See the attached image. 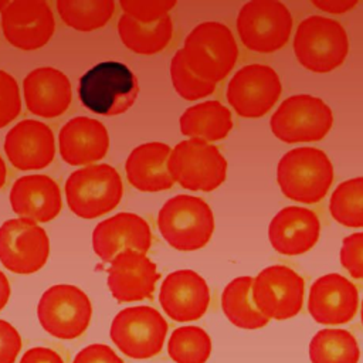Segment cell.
<instances>
[{"label":"cell","mask_w":363,"mask_h":363,"mask_svg":"<svg viewBox=\"0 0 363 363\" xmlns=\"http://www.w3.org/2000/svg\"><path fill=\"white\" fill-rule=\"evenodd\" d=\"M1 30L9 44L33 51L51 40L55 18L47 1L14 0L1 10Z\"/></svg>","instance_id":"obj_15"},{"label":"cell","mask_w":363,"mask_h":363,"mask_svg":"<svg viewBox=\"0 0 363 363\" xmlns=\"http://www.w3.org/2000/svg\"><path fill=\"white\" fill-rule=\"evenodd\" d=\"M118 34L123 45L130 51L142 55H152L164 50L170 43L173 23L170 16L152 23H140L122 14L118 21Z\"/></svg>","instance_id":"obj_27"},{"label":"cell","mask_w":363,"mask_h":363,"mask_svg":"<svg viewBox=\"0 0 363 363\" xmlns=\"http://www.w3.org/2000/svg\"><path fill=\"white\" fill-rule=\"evenodd\" d=\"M37 318L43 329L62 340L79 337L89 326L92 305L88 295L75 285L57 284L41 295Z\"/></svg>","instance_id":"obj_10"},{"label":"cell","mask_w":363,"mask_h":363,"mask_svg":"<svg viewBox=\"0 0 363 363\" xmlns=\"http://www.w3.org/2000/svg\"><path fill=\"white\" fill-rule=\"evenodd\" d=\"M58 149L65 163L89 166L106 155L109 135L102 122L89 116H77L61 128Z\"/></svg>","instance_id":"obj_24"},{"label":"cell","mask_w":363,"mask_h":363,"mask_svg":"<svg viewBox=\"0 0 363 363\" xmlns=\"http://www.w3.org/2000/svg\"><path fill=\"white\" fill-rule=\"evenodd\" d=\"M180 132L190 139L216 142L224 139L233 129L230 109L218 101H204L187 108L180 119Z\"/></svg>","instance_id":"obj_26"},{"label":"cell","mask_w":363,"mask_h":363,"mask_svg":"<svg viewBox=\"0 0 363 363\" xmlns=\"http://www.w3.org/2000/svg\"><path fill=\"white\" fill-rule=\"evenodd\" d=\"M167 170L173 182L191 191H211L220 187L227 176V160L211 143L186 139L169 155Z\"/></svg>","instance_id":"obj_7"},{"label":"cell","mask_w":363,"mask_h":363,"mask_svg":"<svg viewBox=\"0 0 363 363\" xmlns=\"http://www.w3.org/2000/svg\"><path fill=\"white\" fill-rule=\"evenodd\" d=\"M4 152L18 170L44 169L55 156L54 133L44 122L24 119L7 132Z\"/></svg>","instance_id":"obj_20"},{"label":"cell","mask_w":363,"mask_h":363,"mask_svg":"<svg viewBox=\"0 0 363 363\" xmlns=\"http://www.w3.org/2000/svg\"><path fill=\"white\" fill-rule=\"evenodd\" d=\"M292 16L288 7L274 0L247 1L237 16L241 43L255 52H275L289 40Z\"/></svg>","instance_id":"obj_9"},{"label":"cell","mask_w":363,"mask_h":363,"mask_svg":"<svg viewBox=\"0 0 363 363\" xmlns=\"http://www.w3.org/2000/svg\"><path fill=\"white\" fill-rule=\"evenodd\" d=\"M329 211L332 218L345 227H363V177L342 182L330 196Z\"/></svg>","instance_id":"obj_31"},{"label":"cell","mask_w":363,"mask_h":363,"mask_svg":"<svg viewBox=\"0 0 363 363\" xmlns=\"http://www.w3.org/2000/svg\"><path fill=\"white\" fill-rule=\"evenodd\" d=\"M182 51L189 68L213 84L223 81L238 58V45L231 30L218 21L196 26L184 38Z\"/></svg>","instance_id":"obj_3"},{"label":"cell","mask_w":363,"mask_h":363,"mask_svg":"<svg viewBox=\"0 0 363 363\" xmlns=\"http://www.w3.org/2000/svg\"><path fill=\"white\" fill-rule=\"evenodd\" d=\"M357 306L356 285L340 274H326L318 278L309 289L308 311L318 323H347L354 318Z\"/></svg>","instance_id":"obj_17"},{"label":"cell","mask_w":363,"mask_h":363,"mask_svg":"<svg viewBox=\"0 0 363 363\" xmlns=\"http://www.w3.org/2000/svg\"><path fill=\"white\" fill-rule=\"evenodd\" d=\"M170 78L174 91L183 99L197 101L211 95L216 89V84L208 82L197 77L186 64L182 48L174 52L170 61Z\"/></svg>","instance_id":"obj_33"},{"label":"cell","mask_w":363,"mask_h":363,"mask_svg":"<svg viewBox=\"0 0 363 363\" xmlns=\"http://www.w3.org/2000/svg\"><path fill=\"white\" fill-rule=\"evenodd\" d=\"M57 10L67 27L89 33L106 26L115 13L112 0H58Z\"/></svg>","instance_id":"obj_30"},{"label":"cell","mask_w":363,"mask_h":363,"mask_svg":"<svg viewBox=\"0 0 363 363\" xmlns=\"http://www.w3.org/2000/svg\"><path fill=\"white\" fill-rule=\"evenodd\" d=\"M281 79L265 64H248L240 68L227 85V101L244 118H261L281 96Z\"/></svg>","instance_id":"obj_14"},{"label":"cell","mask_w":363,"mask_h":363,"mask_svg":"<svg viewBox=\"0 0 363 363\" xmlns=\"http://www.w3.org/2000/svg\"><path fill=\"white\" fill-rule=\"evenodd\" d=\"M6 177H7V169H6L4 160H3L1 156H0V190L3 189V186H4V183H6Z\"/></svg>","instance_id":"obj_42"},{"label":"cell","mask_w":363,"mask_h":363,"mask_svg":"<svg viewBox=\"0 0 363 363\" xmlns=\"http://www.w3.org/2000/svg\"><path fill=\"white\" fill-rule=\"evenodd\" d=\"M315 7L319 10L328 11L330 14H342L349 10H352L354 6H357V1H345V0H320V1H312Z\"/></svg>","instance_id":"obj_40"},{"label":"cell","mask_w":363,"mask_h":363,"mask_svg":"<svg viewBox=\"0 0 363 363\" xmlns=\"http://www.w3.org/2000/svg\"><path fill=\"white\" fill-rule=\"evenodd\" d=\"M320 234L318 216L305 207L289 206L279 210L269 223L268 238L282 255H301L315 247Z\"/></svg>","instance_id":"obj_22"},{"label":"cell","mask_w":363,"mask_h":363,"mask_svg":"<svg viewBox=\"0 0 363 363\" xmlns=\"http://www.w3.org/2000/svg\"><path fill=\"white\" fill-rule=\"evenodd\" d=\"M21 336L7 320L0 319V363H14L21 350Z\"/></svg>","instance_id":"obj_37"},{"label":"cell","mask_w":363,"mask_h":363,"mask_svg":"<svg viewBox=\"0 0 363 363\" xmlns=\"http://www.w3.org/2000/svg\"><path fill=\"white\" fill-rule=\"evenodd\" d=\"M303 278L285 265L264 268L252 281L251 296L268 319L285 320L299 313L303 305Z\"/></svg>","instance_id":"obj_12"},{"label":"cell","mask_w":363,"mask_h":363,"mask_svg":"<svg viewBox=\"0 0 363 363\" xmlns=\"http://www.w3.org/2000/svg\"><path fill=\"white\" fill-rule=\"evenodd\" d=\"M23 96L31 113L52 119L69 108L72 86L69 78L60 69L38 67L26 75L23 81Z\"/></svg>","instance_id":"obj_21"},{"label":"cell","mask_w":363,"mask_h":363,"mask_svg":"<svg viewBox=\"0 0 363 363\" xmlns=\"http://www.w3.org/2000/svg\"><path fill=\"white\" fill-rule=\"evenodd\" d=\"M11 295V288L7 277L3 271H0V311L7 305L9 298Z\"/></svg>","instance_id":"obj_41"},{"label":"cell","mask_w":363,"mask_h":363,"mask_svg":"<svg viewBox=\"0 0 363 363\" xmlns=\"http://www.w3.org/2000/svg\"><path fill=\"white\" fill-rule=\"evenodd\" d=\"M170 150V146L162 142H147L136 146L125 163V172L130 186L146 193L172 189L174 182L167 170Z\"/></svg>","instance_id":"obj_25"},{"label":"cell","mask_w":363,"mask_h":363,"mask_svg":"<svg viewBox=\"0 0 363 363\" xmlns=\"http://www.w3.org/2000/svg\"><path fill=\"white\" fill-rule=\"evenodd\" d=\"M360 319H362V325H363V301H362V308H360Z\"/></svg>","instance_id":"obj_43"},{"label":"cell","mask_w":363,"mask_h":363,"mask_svg":"<svg viewBox=\"0 0 363 363\" xmlns=\"http://www.w3.org/2000/svg\"><path fill=\"white\" fill-rule=\"evenodd\" d=\"M50 255V240L43 227L27 218H10L0 225V262L14 274L40 271Z\"/></svg>","instance_id":"obj_13"},{"label":"cell","mask_w":363,"mask_h":363,"mask_svg":"<svg viewBox=\"0 0 363 363\" xmlns=\"http://www.w3.org/2000/svg\"><path fill=\"white\" fill-rule=\"evenodd\" d=\"M11 210L34 223L54 220L62 207L61 191L57 182L45 174H27L18 177L10 190Z\"/></svg>","instance_id":"obj_23"},{"label":"cell","mask_w":363,"mask_h":363,"mask_svg":"<svg viewBox=\"0 0 363 363\" xmlns=\"http://www.w3.org/2000/svg\"><path fill=\"white\" fill-rule=\"evenodd\" d=\"M254 278L238 277L230 281L221 294V309L225 318L237 328L255 330L268 323L265 318L254 305L251 296V286Z\"/></svg>","instance_id":"obj_28"},{"label":"cell","mask_w":363,"mask_h":363,"mask_svg":"<svg viewBox=\"0 0 363 363\" xmlns=\"http://www.w3.org/2000/svg\"><path fill=\"white\" fill-rule=\"evenodd\" d=\"M21 111V96L17 81L0 69V129L11 123Z\"/></svg>","instance_id":"obj_34"},{"label":"cell","mask_w":363,"mask_h":363,"mask_svg":"<svg viewBox=\"0 0 363 363\" xmlns=\"http://www.w3.org/2000/svg\"><path fill=\"white\" fill-rule=\"evenodd\" d=\"M333 125V112L320 98L308 94L292 95L281 102L269 119L275 138L285 143L318 142Z\"/></svg>","instance_id":"obj_8"},{"label":"cell","mask_w":363,"mask_h":363,"mask_svg":"<svg viewBox=\"0 0 363 363\" xmlns=\"http://www.w3.org/2000/svg\"><path fill=\"white\" fill-rule=\"evenodd\" d=\"M139 85L132 69L118 61H104L88 69L79 79L82 105L102 116H116L135 104Z\"/></svg>","instance_id":"obj_2"},{"label":"cell","mask_w":363,"mask_h":363,"mask_svg":"<svg viewBox=\"0 0 363 363\" xmlns=\"http://www.w3.org/2000/svg\"><path fill=\"white\" fill-rule=\"evenodd\" d=\"M160 274L146 254L125 250L113 257L108 268V288L118 302L152 298Z\"/></svg>","instance_id":"obj_16"},{"label":"cell","mask_w":363,"mask_h":363,"mask_svg":"<svg viewBox=\"0 0 363 363\" xmlns=\"http://www.w3.org/2000/svg\"><path fill=\"white\" fill-rule=\"evenodd\" d=\"M152 245V231L145 218L135 213H118L96 224L92 231V250L106 262L125 250L146 252Z\"/></svg>","instance_id":"obj_19"},{"label":"cell","mask_w":363,"mask_h":363,"mask_svg":"<svg viewBox=\"0 0 363 363\" xmlns=\"http://www.w3.org/2000/svg\"><path fill=\"white\" fill-rule=\"evenodd\" d=\"M340 264L352 278L363 279V231L343 238Z\"/></svg>","instance_id":"obj_36"},{"label":"cell","mask_w":363,"mask_h":363,"mask_svg":"<svg viewBox=\"0 0 363 363\" xmlns=\"http://www.w3.org/2000/svg\"><path fill=\"white\" fill-rule=\"evenodd\" d=\"M167 322L152 306L139 305L122 309L111 323L109 336L116 347L130 359H150L164 343Z\"/></svg>","instance_id":"obj_11"},{"label":"cell","mask_w":363,"mask_h":363,"mask_svg":"<svg viewBox=\"0 0 363 363\" xmlns=\"http://www.w3.org/2000/svg\"><path fill=\"white\" fill-rule=\"evenodd\" d=\"M123 196V183L115 167L106 163L84 166L65 182L69 210L81 218H96L112 211Z\"/></svg>","instance_id":"obj_6"},{"label":"cell","mask_w":363,"mask_h":363,"mask_svg":"<svg viewBox=\"0 0 363 363\" xmlns=\"http://www.w3.org/2000/svg\"><path fill=\"white\" fill-rule=\"evenodd\" d=\"M72 363H123V360L108 345L92 343L81 349Z\"/></svg>","instance_id":"obj_38"},{"label":"cell","mask_w":363,"mask_h":363,"mask_svg":"<svg viewBox=\"0 0 363 363\" xmlns=\"http://www.w3.org/2000/svg\"><path fill=\"white\" fill-rule=\"evenodd\" d=\"M157 227L164 241L174 250L196 251L211 240L214 216L203 199L179 194L169 199L159 210Z\"/></svg>","instance_id":"obj_4"},{"label":"cell","mask_w":363,"mask_h":363,"mask_svg":"<svg viewBox=\"0 0 363 363\" xmlns=\"http://www.w3.org/2000/svg\"><path fill=\"white\" fill-rule=\"evenodd\" d=\"M159 302L173 320H196L210 305V289L204 278L193 269H177L170 272L160 285Z\"/></svg>","instance_id":"obj_18"},{"label":"cell","mask_w":363,"mask_h":363,"mask_svg":"<svg viewBox=\"0 0 363 363\" xmlns=\"http://www.w3.org/2000/svg\"><path fill=\"white\" fill-rule=\"evenodd\" d=\"M312 363H359L356 337L346 329H322L309 342Z\"/></svg>","instance_id":"obj_29"},{"label":"cell","mask_w":363,"mask_h":363,"mask_svg":"<svg viewBox=\"0 0 363 363\" xmlns=\"http://www.w3.org/2000/svg\"><path fill=\"white\" fill-rule=\"evenodd\" d=\"M20 363H64L61 354L50 347H31L24 352Z\"/></svg>","instance_id":"obj_39"},{"label":"cell","mask_w":363,"mask_h":363,"mask_svg":"<svg viewBox=\"0 0 363 363\" xmlns=\"http://www.w3.org/2000/svg\"><path fill=\"white\" fill-rule=\"evenodd\" d=\"M294 52L308 71L325 74L340 67L349 52L346 30L333 18L309 16L296 27Z\"/></svg>","instance_id":"obj_5"},{"label":"cell","mask_w":363,"mask_h":363,"mask_svg":"<svg viewBox=\"0 0 363 363\" xmlns=\"http://www.w3.org/2000/svg\"><path fill=\"white\" fill-rule=\"evenodd\" d=\"M167 353L176 363H206L211 353V339L199 326H180L167 340Z\"/></svg>","instance_id":"obj_32"},{"label":"cell","mask_w":363,"mask_h":363,"mask_svg":"<svg viewBox=\"0 0 363 363\" xmlns=\"http://www.w3.org/2000/svg\"><path fill=\"white\" fill-rule=\"evenodd\" d=\"M333 176L328 155L311 146L286 152L277 166V182L284 196L303 204L320 201L329 191Z\"/></svg>","instance_id":"obj_1"},{"label":"cell","mask_w":363,"mask_h":363,"mask_svg":"<svg viewBox=\"0 0 363 363\" xmlns=\"http://www.w3.org/2000/svg\"><path fill=\"white\" fill-rule=\"evenodd\" d=\"M123 14L132 17L140 23L157 21L166 16L176 6V1H159V0H122L119 1Z\"/></svg>","instance_id":"obj_35"}]
</instances>
